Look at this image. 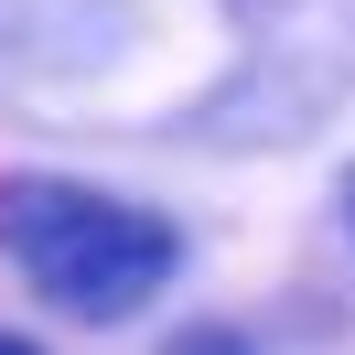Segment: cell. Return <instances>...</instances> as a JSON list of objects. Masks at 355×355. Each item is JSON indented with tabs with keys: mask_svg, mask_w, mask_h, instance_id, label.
Masks as SVG:
<instances>
[{
	"mask_svg": "<svg viewBox=\"0 0 355 355\" xmlns=\"http://www.w3.org/2000/svg\"><path fill=\"white\" fill-rule=\"evenodd\" d=\"M355 108V0H0V130L269 162Z\"/></svg>",
	"mask_w": 355,
	"mask_h": 355,
	"instance_id": "obj_1",
	"label": "cell"
},
{
	"mask_svg": "<svg viewBox=\"0 0 355 355\" xmlns=\"http://www.w3.org/2000/svg\"><path fill=\"white\" fill-rule=\"evenodd\" d=\"M0 269L22 280L33 312L119 334V323H140V312H162V291L183 280V226L162 216V205L97 183V173L11 162V173H0Z\"/></svg>",
	"mask_w": 355,
	"mask_h": 355,
	"instance_id": "obj_2",
	"label": "cell"
},
{
	"mask_svg": "<svg viewBox=\"0 0 355 355\" xmlns=\"http://www.w3.org/2000/svg\"><path fill=\"white\" fill-rule=\"evenodd\" d=\"M162 355H259V334H248V323H173Z\"/></svg>",
	"mask_w": 355,
	"mask_h": 355,
	"instance_id": "obj_3",
	"label": "cell"
},
{
	"mask_svg": "<svg viewBox=\"0 0 355 355\" xmlns=\"http://www.w3.org/2000/svg\"><path fill=\"white\" fill-rule=\"evenodd\" d=\"M334 216H345V237H355V162L334 173Z\"/></svg>",
	"mask_w": 355,
	"mask_h": 355,
	"instance_id": "obj_4",
	"label": "cell"
},
{
	"mask_svg": "<svg viewBox=\"0 0 355 355\" xmlns=\"http://www.w3.org/2000/svg\"><path fill=\"white\" fill-rule=\"evenodd\" d=\"M0 355H44V345H33V334H11V323H0Z\"/></svg>",
	"mask_w": 355,
	"mask_h": 355,
	"instance_id": "obj_5",
	"label": "cell"
}]
</instances>
